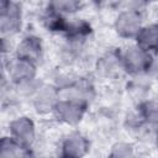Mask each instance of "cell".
Returning a JSON list of instances; mask_svg holds the SVG:
<instances>
[{
	"mask_svg": "<svg viewBox=\"0 0 158 158\" xmlns=\"http://www.w3.org/2000/svg\"><path fill=\"white\" fill-rule=\"evenodd\" d=\"M153 56L138 47L136 43L126 46L121 49V63L123 73L131 78L147 75Z\"/></svg>",
	"mask_w": 158,
	"mask_h": 158,
	"instance_id": "1",
	"label": "cell"
},
{
	"mask_svg": "<svg viewBox=\"0 0 158 158\" xmlns=\"http://www.w3.org/2000/svg\"><path fill=\"white\" fill-rule=\"evenodd\" d=\"M23 28V9L21 2L12 0L0 1L1 37H15Z\"/></svg>",
	"mask_w": 158,
	"mask_h": 158,
	"instance_id": "2",
	"label": "cell"
},
{
	"mask_svg": "<svg viewBox=\"0 0 158 158\" xmlns=\"http://www.w3.org/2000/svg\"><path fill=\"white\" fill-rule=\"evenodd\" d=\"M143 25V12L122 6L114 19L112 27L117 37L125 41H135Z\"/></svg>",
	"mask_w": 158,
	"mask_h": 158,
	"instance_id": "3",
	"label": "cell"
},
{
	"mask_svg": "<svg viewBox=\"0 0 158 158\" xmlns=\"http://www.w3.org/2000/svg\"><path fill=\"white\" fill-rule=\"evenodd\" d=\"M11 85H20L23 83H27L30 80H33L38 74V65L19 58L16 56H10L7 58H2V70Z\"/></svg>",
	"mask_w": 158,
	"mask_h": 158,
	"instance_id": "4",
	"label": "cell"
},
{
	"mask_svg": "<svg viewBox=\"0 0 158 158\" xmlns=\"http://www.w3.org/2000/svg\"><path fill=\"white\" fill-rule=\"evenodd\" d=\"M89 106L90 105L83 101H79V100L60 98L52 116L54 117L57 122L62 125L75 127L79 123H81V121L84 120Z\"/></svg>",
	"mask_w": 158,
	"mask_h": 158,
	"instance_id": "5",
	"label": "cell"
},
{
	"mask_svg": "<svg viewBox=\"0 0 158 158\" xmlns=\"http://www.w3.org/2000/svg\"><path fill=\"white\" fill-rule=\"evenodd\" d=\"M7 135L25 148H32L37 137L35 120L28 115H19L9 122Z\"/></svg>",
	"mask_w": 158,
	"mask_h": 158,
	"instance_id": "6",
	"label": "cell"
},
{
	"mask_svg": "<svg viewBox=\"0 0 158 158\" xmlns=\"http://www.w3.org/2000/svg\"><path fill=\"white\" fill-rule=\"evenodd\" d=\"M90 139L80 131L63 136L58 147V158H85L90 152Z\"/></svg>",
	"mask_w": 158,
	"mask_h": 158,
	"instance_id": "7",
	"label": "cell"
},
{
	"mask_svg": "<svg viewBox=\"0 0 158 158\" xmlns=\"http://www.w3.org/2000/svg\"><path fill=\"white\" fill-rule=\"evenodd\" d=\"M94 72L98 78L115 79L120 73H123L121 63V49L109 48L101 53L94 62Z\"/></svg>",
	"mask_w": 158,
	"mask_h": 158,
	"instance_id": "8",
	"label": "cell"
},
{
	"mask_svg": "<svg viewBox=\"0 0 158 158\" xmlns=\"http://www.w3.org/2000/svg\"><path fill=\"white\" fill-rule=\"evenodd\" d=\"M60 100V94L58 88L53 83H43L37 90L33 98L30 100L33 111L40 116L52 115L58 101Z\"/></svg>",
	"mask_w": 158,
	"mask_h": 158,
	"instance_id": "9",
	"label": "cell"
},
{
	"mask_svg": "<svg viewBox=\"0 0 158 158\" xmlns=\"http://www.w3.org/2000/svg\"><path fill=\"white\" fill-rule=\"evenodd\" d=\"M14 56L40 64L44 57V43L36 33H26L15 44Z\"/></svg>",
	"mask_w": 158,
	"mask_h": 158,
	"instance_id": "10",
	"label": "cell"
},
{
	"mask_svg": "<svg viewBox=\"0 0 158 158\" xmlns=\"http://www.w3.org/2000/svg\"><path fill=\"white\" fill-rule=\"evenodd\" d=\"M69 17L62 15L59 11H57L49 2H47L41 11L40 15V21L43 28L51 33H57V35H64L68 23H69Z\"/></svg>",
	"mask_w": 158,
	"mask_h": 158,
	"instance_id": "11",
	"label": "cell"
},
{
	"mask_svg": "<svg viewBox=\"0 0 158 158\" xmlns=\"http://www.w3.org/2000/svg\"><path fill=\"white\" fill-rule=\"evenodd\" d=\"M93 33H94V27L88 20L81 17H72L63 35V40L86 44L88 41L91 38Z\"/></svg>",
	"mask_w": 158,
	"mask_h": 158,
	"instance_id": "12",
	"label": "cell"
},
{
	"mask_svg": "<svg viewBox=\"0 0 158 158\" xmlns=\"http://www.w3.org/2000/svg\"><path fill=\"white\" fill-rule=\"evenodd\" d=\"M86 44L63 40L58 48V60L65 67H73L84 60Z\"/></svg>",
	"mask_w": 158,
	"mask_h": 158,
	"instance_id": "13",
	"label": "cell"
},
{
	"mask_svg": "<svg viewBox=\"0 0 158 158\" xmlns=\"http://www.w3.org/2000/svg\"><path fill=\"white\" fill-rule=\"evenodd\" d=\"M135 43L149 54L158 56V22L144 23L135 38Z\"/></svg>",
	"mask_w": 158,
	"mask_h": 158,
	"instance_id": "14",
	"label": "cell"
},
{
	"mask_svg": "<svg viewBox=\"0 0 158 158\" xmlns=\"http://www.w3.org/2000/svg\"><path fill=\"white\" fill-rule=\"evenodd\" d=\"M136 109L146 125L153 131L158 132V98H147L138 102Z\"/></svg>",
	"mask_w": 158,
	"mask_h": 158,
	"instance_id": "15",
	"label": "cell"
},
{
	"mask_svg": "<svg viewBox=\"0 0 158 158\" xmlns=\"http://www.w3.org/2000/svg\"><path fill=\"white\" fill-rule=\"evenodd\" d=\"M31 148H25L14 141L9 135L1 138L0 143V158H25Z\"/></svg>",
	"mask_w": 158,
	"mask_h": 158,
	"instance_id": "16",
	"label": "cell"
},
{
	"mask_svg": "<svg viewBox=\"0 0 158 158\" xmlns=\"http://www.w3.org/2000/svg\"><path fill=\"white\" fill-rule=\"evenodd\" d=\"M106 158H138V153L131 142L118 141L111 146Z\"/></svg>",
	"mask_w": 158,
	"mask_h": 158,
	"instance_id": "17",
	"label": "cell"
},
{
	"mask_svg": "<svg viewBox=\"0 0 158 158\" xmlns=\"http://www.w3.org/2000/svg\"><path fill=\"white\" fill-rule=\"evenodd\" d=\"M49 4L57 11H59L62 15H64L69 19L75 16L84 7V2H81L79 0H54V1H49Z\"/></svg>",
	"mask_w": 158,
	"mask_h": 158,
	"instance_id": "18",
	"label": "cell"
},
{
	"mask_svg": "<svg viewBox=\"0 0 158 158\" xmlns=\"http://www.w3.org/2000/svg\"><path fill=\"white\" fill-rule=\"evenodd\" d=\"M147 77L152 80H158V56H153L152 63L147 72Z\"/></svg>",
	"mask_w": 158,
	"mask_h": 158,
	"instance_id": "19",
	"label": "cell"
},
{
	"mask_svg": "<svg viewBox=\"0 0 158 158\" xmlns=\"http://www.w3.org/2000/svg\"><path fill=\"white\" fill-rule=\"evenodd\" d=\"M25 158H42V157H41V156H38L37 153H35V152L32 151V148H31V149L27 152V154H26V157H25Z\"/></svg>",
	"mask_w": 158,
	"mask_h": 158,
	"instance_id": "20",
	"label": "cell"
},
{
	"mask_svg": "<svg viewBox=\"0 0 158 158\" xmlns=\"http://www.w3.org/2000/svg\"><path fill=\"white\" fill-rule=\"evenodd\" d=\"M153 146H154L156 151L158 152V132L156 133V136H154V138H153Z\"/></svg>",
	"mask_w": 158,
	"mask_h": 158,
	"instance_id": "21",
	"label": "cell"
}]
</instances>
